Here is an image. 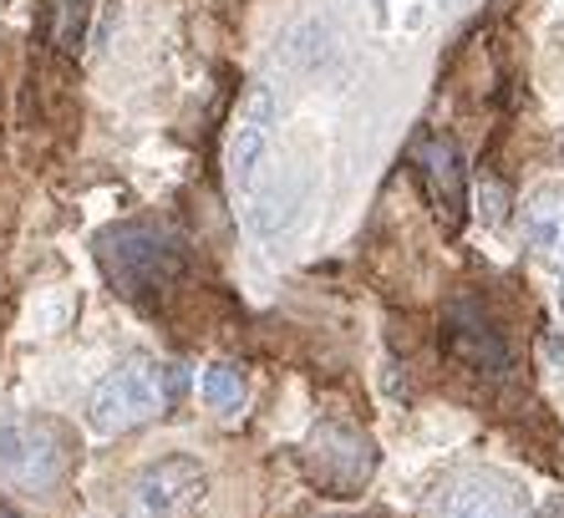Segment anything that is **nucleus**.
Here are the masks:
<instances>
[{
    "instance_id": "obj_1",
    "label": "nucleus",
    "mask_w": 564,
    "mask_h": 518,
    "mask_svg": "<svg viewBox=\"0 0 564 518\" xmlns=\"http://www.w3.org/2000/svg\"><path fill=\"white\" fill-rule=\"evenodd\" d=\"M184 391V366L153 361V356H122L87 397V428L97 438H118L153 422L163 407Z\"/></svg>"
},
{
    "instance_id": "obj_2",
    "label": "nucleus",
    "mask_w": 564,
    "mask_h": 518,
    "mask_svg": "<svg viewBox=\"0 0 564 518\" xmlns=\"http://www.w3.org/2000/svg\"><path fill=\"white\" fill-rule=\"evenodd\" d=\"M97 259H102L107 280L128 300H143L169 290L184 270V245L158 224H112L97 234Z\"/></svg>"
},
{
    "instance_id": "obj_3",
    "label": "nucleus",
    "mask_w": 564,
    "mask_h": 518,
    "mask_svg": "<svg viewBox=\"0 0 564 518\" xmlns=\"http://www.w3.org/2000/svg\"><path fill=\"white\" fill-rule=\"evenodd\" d=\"M72 473V438L52 417L0 422V483L26 498H52Z\"/></svg>"
},
{
    "instance_id": "obj_4",
    "label": "nucleus",
    "mask_w": 564,
    "mask_h": 518,
    "mask_svg": "<svg viewBox=\"0 0 564 518\" xmlns=\"http://www.w3.org/2000/svg\"><path fill=\"white\" fill-rule=\"evenodd\" d=\"M209 498V473L188 453H169L138 467L128 483V508L122 518H194Z\"/></svg>"
},
{
    "instance_id": "obj_5",
    "label": "nucleus",
    "mask_w": 564,
    "mask_h": 518,
    "mask_svg": "<svg viewBox=\"0 0 564 518\" xmlns=\"http://www.w3.org/2000/svg\"><path fill=\"white\" fill-rule=\"evenodd\" d=\"M427 518H534L529 493L499 467H458L433 483Z\"/></svg>"
},
{
    "instance_id": "obj_6",
    "label": "nucleus",
    "mask_w": 564,
    "mask_h": 518,
    "mask_svg": "<svg viewBox=\"0 0 564 518\" xmlns=\"http://www.w3.org/2000/svg\"><path fill=\"white\" fill-rule=\"evenodd\" d=\"M377 463V442L351 422H315L311 438H305V473L336 498H351V493L367 488Z\"/></svg>"
},
{
    "instance_id": "obj_7",
    "label": "nucleus",
    "mask_w": 564,
    "mask_h": 518,
    "mask_svg": "<svg viewBox=\"0 0 564 518\" xmlns=\"http://www.w3.org/2000/svg\"><path fill=\"white\" fill-rule=\"evenodd\" d=\"M280 122V102L270 87H250V97L239 102L235 132H229V183H235L239 198L254 194V179H260V163L270 153V132Z\"/></svg>"
},
{
    "instance_id": "obj_8",
    "label": "nucleus",
    "mask_w": 564,
    "mask_h": 518,
    "mask_svg": "<svg viewBox=\"0 0 564 518\" xmlns=\"http://www.w3.org/2000/svg\"><path fill=\"white\" fill-rule=\"evenodd\" d=\"M524 239L539 265L554 274V295L564 311V183H539L524 198Z\"/></svg>"
},
{
    "instance_id": "obj_9",
    "label": "nucleus",
    "mask_w": 564,
    "mask_h": 518,
    "mask_svg": "<svg viewBox=\"0 0 564 518\" xmlns=\"http://www.w3.org/2000/svg\"><path fill=\"white\" fill-rule=\"evenodd\" d=\"M422 169H427L437 204H447V208L463 204V163H458V148L447 143V138H427L422 143Z\"/></svg>"
},
{
    "instance_id": "obj_10",
    "label": "nucleus",
    "mask_w": 564,
    "mask_h": 518,
    "mask_svg": "<svg viewBox=\"0 0 564 518\" xmlns=\"http://www.w3.org/2000/svg\"><path fill=\"white\" fill-rule=\"evenodd\" d=\"M198 397H204V407H209V412L235 417L239 407H245V397H250V387H245V371H239L235 361L204 366V376H198Z\"/></svg>"
},
{
    "instance_id": "obj_11",
    "label": "nucleus",
    "mask_w": 564,
    "mask_h": 518,
    "mask_svg": "<svg viewBox=\"0 0 564 518\" xmlns=\"http://www.w3.org/2000/svg\"><path fill=\"white\" fill-rule=\"evenodd\" d=\"M478 204H484L478 214H484L488 224H499V219H503V188H499V183H484V194H478Z\"/></svg>"
},
{
    "instance_id": "obj_12",
    "label": "nucleus",
    "mask_w": 564,
    "mask_h": 518,
    "mask_svg": "<svg viewBox=\"0 0 564 518\" xmlns=\"http://www.w3.org/2000/svg\"><path fill=\"white\" fill-rule=\"evenodd\" d=\"M544 356L554 361V371H564V341L560 336H544Z\"/></svg>"
},
{
    "instance_id": "obj_13",
    "label": "nucleus",
    "mask_w": 564,
    "mask_h": 518,
    "mask_svg": "<svg viewBox=\"0 0 564 518\" xmlns=\"http://www.w3.org/2000/svg\"><path fill=\"white\" fill-rule=\"evenodd\" d=\"M437 11H463V6H468V0H433Z\"/></svg>"
},
{
    "instance_id": "obj_14",
    "label": "nucleus",
    "mask_w": 564,
    "mask_h": 518,
    "mask_svg": "<svg viewBox=\"0 0 564 518\" xmlns=\"http://www.w3.org/2000/svg\"><path fill=\"white\" fill-rule=\"evenodd\" d=\"M0 518H15V514H11V508H0Z\"/></svg>"
},
{
    "instance_id": "obj_15",
    "label": "nucleus",
    "mask_w": 564,
    "mask_h": 518,
    "mask_svg": "<svg viewBox=\"0 0 564 518\" xmlns=\"http://www.w3.org/2000/svg\"><path fill=\"white\" fill-rule=\"evenodd\" d=\"M560 518H564V508H560Z\"/></svg>"
}]
</instances>
